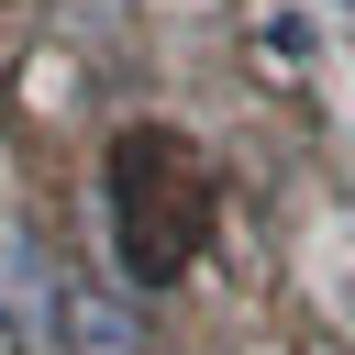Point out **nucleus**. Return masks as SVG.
<instances>
[{
	"instance_id": "2",
	"label": "nucleus",
	"mask_w": 355,
	"mask_h": 355,
	"mask_svg": "<svg viewBox=\"0 0 355 355\" xmlns=\"http://www.w3.org/2000/svg\"><path fill=\"white\" fill-rule=\"evenodd\" d=\"M333 11H355V0H333Z\"/></svg>"
},
{
	"instance_id": "1",
	"label": "nucleus",
	"mask_w": 355,
	"mask_h": 355,
	"mask_svg": "<svg viewBox=\"0 0 355 355\" xmlns=\"http://www.w3.org/2000/svg\"><path fill=\"white\" fill-rule=\"evenodd\" d=\"M55 322H67V355H133V344H144V322H133L122 300H100V288H78Z\"/></svg>"
}]
</instances>
